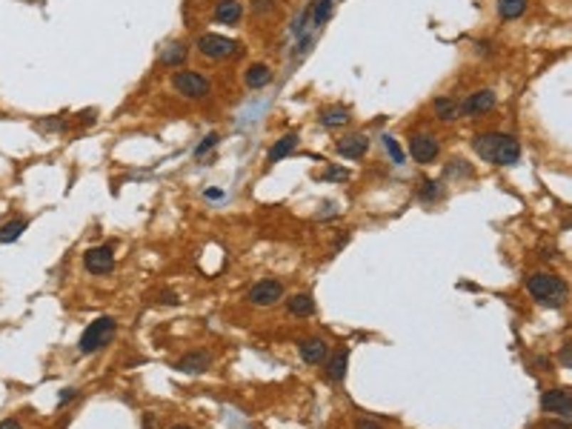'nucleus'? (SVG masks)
<instances>
[{"label": "nucleus", "instance_id": "obj_1", "mask_svg": "<svg viewBox=\"0 0 572 429\" xmlns=\"http://www.w3.org/2000/svg\"><path fill=\"white\" fill-rule=\"evenodd\" d=\"M472 152L492 166H515L521 160V143L518 138L506 132H481L472 138Z\"/></svg>", "mask_w": 572, "mask_h": 429}, {"label": "nucleus", "instance_id": "obj_2", "mask_svg": "<svg viewBox=\"0 0 572 429\" xmlns=\"http://www.w3.org/2000/svg\"><path fill=\"white\" fill-rule=\"evenodd\" d=\"M526 292L535 304L541 306H549V309H558L563 306V301L569 298V286L563 278L552 275V272H535L526 278Z\"/></svg>", "mask_w": 572, "mask_h": 429}, {"label": "nucleus", "instance_id": "obj_3", "mask_svg": "<svg viewBox=\"0 0 572 429\" xmlns=\"http://www.w3.org/2000/svg\"><path fill=\"white\" fill-rule=\"evenodd\" d=\"M115 332H118V321H115V318H109V315L95 318V321L83 329V335H80V341H78V352H80V355H92V352L103 349V346L115 338Z\"/></svg>", "mask_w": 572, "mask_h": 429}, {"label": "nucleus", "instance_id": "obj_4", "mask_svg": "<svg viewBox=\"0 0 572 429\" xmlns=\"http://www.w3.org/2000/svg\"><path fill=\"white\" fill-rule=\"evenodd\" d=\"M195 46H198V55L207 58V61H212V63H227V61H232V58L241 52V43H238V41H232V38H227V35H218V32L201 35Z\"/></svg>", "mask_w": 572, "mask_h": 429}, {"label": "nucleus", "instance_id": "obj_5", "mask_svg": "<svg viewBox=\"0 0 572 429\" xmlns=\"http://www.w3.org/2000/svg\"><path fill=\"white\" fill-rule=\"evenodd\" d=\"M172 89L177 95H183L186 100H204L212 92V83L198 69H180V72L172 75Z\"/></svg>", "mask_w": 572, "mask_h": 429}, {"label": "nucleus", "instance_id": "obj_6", "mask_svg": "<svg viewBox=\"0 0 572 429\" xmlns=\"http://www.w3.org/2000/svg\"><path fill=\"white\" fill-rule=\"evenodd\" d=\"M407 149H410V157L418 166H430V163H435L441 157V140L432 132H412L410 140H407Z\"/></svg>", "mask_w": 572, "mask_h": 429}, {"label": "nucleus", "instance_id": "obj_7", "mask_svg": "<svg viewBox=\"0 0 572 429\" xmlns=\"http://www.w3.org/2000/svg\"><path fill=\"white\" fill-rule=\"evenodd\" d=\"M541 409L549 415H558L561 420H566L572 426V392L566 389H546L541 395Z\"/></svg>", "mask_w": 572, "mask_h": 429}, {"label": "nucleus", "instance_id": "obj_8", "mask_svg": "<svg viewBox=\"0 0 572 429\" xmlns=\"http://www.w3.org/2000/svg\"><path fill=\"white\" fill-rule=\"evenodd\" d=\"M495 106H498V95L492 89H478L461 100V115L464 118H481V115L492 112Z\"/></svg>", "mask_w": 572, "mask_h": 429}, {"label": "nucleus", "instance_id": "obj_9", "mask_svg": "<svg viewBox=\"0 0 572 429\" xmlns=\"http://www.w3.org/2000/svg\"><path fill=\"white\" fill-rule=\"evenodd\" d=\"M83 267H86V272L89 275H109L112 269H115V252H112V247L106 244H100V247H92V249H86L83 252Z\"/></svg>", "mask_w": 572, "mask_h": 429}, {"label": "nucleus", "instance_id": "obj_10", "mask_svg": "<svg viewBox=\"0 0 572 429\" xmlns=\"http://www.w3.org/2000/svg\"><path fill=\"white\" fill-rule=\"evenodd\" d=\"M246 298H249L252 306H272V304H278L284 298V284L275 281V278H264V281L252 284Z\"/></svg>", "mask_w": 572, "mask_h": 429}, {"label": "nucleus", "instance_id": "obj_11", "mask_svg": "<svg viewBox=\"0 0 572 429\" xmlns=\"http://www.w3.org/2000/svg\"><path fill=\"white\" fill-rule=\"evenodd\" d=\"M209 366H212L209 349H189V352H183V358L175 361V369L183 372V375H201Z\"/></svg>", "mask_w": 572, "mask_h": 429}, {"label": "nucleus", "instance_id": "obj_12", "mask_svg": "<svg viewBox=\"0 0 572 429\" xmlns=\"http://www.w3.org/2000/svg\"><path fill=\"white\" fill-rule=\"evenodd\" d=\"M329 343L323 341V338H318V335H312V338H303L301 343H298V355H301V361L306 363V366H318V363H323L326 358H329Z\"/></svg>", "mask_w": 572, "mask_h": 429}, {"label": "nucleus", "instance_id": "obj_13", "mask_svg": "<svg viewBox=\"0 0 572 429\" xmlns=\"http://www.w3.org/2000/svg\"><path fill=\"white\" fill-rule=\"evenodd\" d=\"M335 152H338L340 157H346V160H363L366 152H369V138L352 132V135H346V138H340V140L335 143Z\"/></svg>", "mask_w": 572, "mask_h": 429}, {"label": "nucleus", "instance_id": "obj_14", "mask_svg": "<svg viewBox=\"0 0 572 429\" xmlns=\"http://www.w3.org/2000/svg\"><path fill=\"white\" fill-rule=\"evenodd\" d=\"M346 369H349V349L346 346H338V349H332L329 352V358H326V369H323V375H326V381L329 383H343V378H346Z\"/></svg>", "mask_w": 572, "mask_h": 429}, {"label": "nucleus", "instance_id": "obj_15", "mask_svg": "<svg viewBox=\"0 0 572 429\" xmlns=\"http://www.w3.org/2000/svg\"><path fill=\"white\" fill-rule=\"evenodd\" d=\"M244 12H246V6L241 4V0H218L215 12H212V21L221 24V26H235V24L244 21Z\"/></svg>", "mask_w": 572, "mask_h": 429}, {"label": "nucleus", "instance_id": "obj_16", "mask_svg": "<svg viewBox=\"0 0 572 429\" xmlns=\"http://www.w3.org/2000/svg\"><path fill=\"white\" fill-rule=\"evenodd\" d=\"M352 120V112H349V106H343V103H332V106H323L321 112H318V123L323 126V129H340V126H346Z\"/></svg>", "mask_w": 572, "mask_h": 429}, {"label": "nucleus", "instance_id": "obj_17", "mask_svg": "<svg viewBox=\"0 0 572 429\" xmlns=\"http://www.w3.org/2000/svg\"><path fill=\"white\" fill-rule=\"evenodd\" d=\"M415 197L421 206H435L447 197V186L441 180H432V177H424L418 186H415Z\"/></svg>", "mask_w": 572, "mask_h": 429}, {"label": "nucleus", "instance_id": "obj_18", "mask_svg": "<svg viewBox=\"0 0 572 429\" xmlns=\"http://www.w3.org/2000/svg\"><path fill=\"white\" fill-rule=\"evenodd\" d=\"M272 81H275V75H272V69H269L264 61H258V63L246 66V72H244V86H246V89H252V92H258V89H266Z\"/></svg>", "mask_w": 572, "mask_h": 429}, {"label": "nucleus", "instance_id": "obj_19", "mask_svg": "<svg viewBox=\"0 0 572 429\" xmlns=\"http://www.w3.org/2000/svg\"><path fill=\"white\" fill-rule=\"evenodd\" d=\"M432 112H435V118H438L441 123H455L458 118H464V115H461V100L447 98V95H441V98L432 100Z\"/></svg>", "mask_w": 572, "mask_h": 429}, {"label": "nucleus", "instance_id": "obj_20", "mask_svg": "<svg viewBox=\"0 0 572 429\" xmlns=\"http://www.w3.org/2000/svg\"><path fill=\"white\" fill-rule=\"evenodd\" d=\"M298 143H301V140H298V135H295V132H289V135H281V138H278V140L269 146V152H266V160H269V163H281L284 157H289V155L298 149Z\"/></svg>", "mask_w": 572, "mask_h": 429}, {"label": "nucleus", "instance_id": "obj_21", "mask_svg": "<svg viewBox=\"0 0 572 429\" xmlns=\"http://www.w3.org/2000/svg\"><path fill=\"white\" fill-rule=\"evenodd\" d=\"M286 312L292 318H312L318 312V306H315V298L309 292H301V295H292L286 301Z\"/></svg>", "mask_w": 572, "mask_h": 429}, {"label": "nucleus", "instance_id": "obj_22", "mask_svg": "<svg viewBox=\"0 0 572 429\" xmlns=\"http://www.w3.org/2000/svg\"><path fill=\"white\" fill-rule=\"evenodd\" d=\"M186 58H189V46H186L183 41H172V43H166V46L160 49L157 63H160V66H180Z\"/></svg>", "mask_w": 572, "mask_h": 429}, {"label": "nucleus", "instance_id": "obj_23", "mask_svg": "<svg viewBox=\"0 0 572 429\" xmlns=\"http://www.w3.org/2000/svg\"><path fill=\"white\" fill-rule=\"evenodd\" d=\"M526 9H529V0H498L495 4V12H498V18L501 21H518V18H524L526 15Z\"/></svg>", "mask_w": 572, "mask_h": 429}, {"label": "nucleus", "instance_id": "obj_24", "mask_svg": "<svg viewBox=\"0 0 572 429\" xmlns=\"http://www.w3.org/2000/svg\"><path fill=\"white\" fill-rule=\"evenodd\" d=\"M329 15H332V0H312L309 9H306V18L315 29H321L329 21Z\"/></svg>", "mask_w": 572, "mask_h": 429}, {"label": "nucleus", "instance_id": "obj_25", "mask_svg": "<svg viewBox=\"0 0 572 429\" xmlns=\"http://www.w3.org/2000/svg\"><path fill=\"white\" fill-rule=\"evenodd\" d=\"M26 227H29L26 218H15V221L4 224V227H0V244H12V241H18V238L26 232Z\"/></svg>", "mask_w": 572, "mask_h": 429}, {"label": "nucleus", "instance_id": "obj_26", "mask_svg": "<svg viewBox=\"0 0 572 429\" xmlns=\"http://www.w3.org/2000/svg\"><path fill=\"white\" fill-rule=\"evenodd\" d=\"M472 175V166L467 163V160H461V157H452L449 163H447V169H444V177L447 180H452V177H469Z\"/></svg>", "mask_w": 572, "mask_h": 429}, {"label": "nucleus", "instance_id": "obj_27", "mask_svg": "<svg viewBox=\"0 0 572 429\" xmlns=\"http://www.w3.org/2000/svg\"><path fill=\"white\" fill-rule=\"evenodd\" d=\"M380 143H384V149H387V155L392 157V163H398V166H404V160H407V155H404V149H401V143L395 140V138H390V135H384L380 138Z\"/></svg>", "mask_w": 572, "mask_h": 429}, {"label": "nucleus", "instance_id": "obj_28", "mask_svg": "<svg viewBox=\"0 0 572 429\" xmlns=\"http://www.w3.org/2000/svg\"><path fill=\"white\" fill-rule=\"evenodd\" d=\"M321 180H326V183H346L349 180V169H343V166H326V172L321 175Z\"/></svg>", "mask_w": 572, "mask_h": 429}, {"label": "nucleus", "instance_id": "obj_29", "mask_svg": "<svg viewBox=\"0 0 572 429\" xmlns=\"http://www.w3.org/2000/svg\"><path fill=\"white\" fill-rule=\"evenodd\" d=\"M38 126L46 129V132H63V129H69L72 123L66 120V115H61V118H43V120H38Z\"/></svg>", "mask_w": 572, "mask_h": 429}, {"label": "nucleus", "instance_id": "obj_30", "mask_svg": "<svg viewBox=\"0 0 572 429\" xmlns=\"http://www.w3.org/2000/svg\"><path fill=\"white\" fill-rule=\"evenodd\" d=\"M218 143H221V135H218V132H209V135H207V138H204V140L195 146V157H204V155H209V152H212Z\"/></svg>", "mask_w": 572, "mask_h": 429}, {"label": "nucleus", "instance_id": "obj_31", "mask_svg": "<svg viewBox=\"0 0 572 429\" xmlns=\"http://www.w3.org/2000/svg\"><path fill=\"white\" fill-rule=\"evenodd\" d=\"M75 398H80V389H72V386H66V389H61V395H58V409H63V406H69Z\"/></svg>", "mask_w": 572, "mask_h": 429}, {"label": "nucleus", "instance_id": "obj_32", "mask_svg": "<svg viewBox=\"0 0 572 429\" xmlns=\"http://www.w3.org/2000/svg\"><path fill=\"white\" fill-rule=\"evenodd\" d=\"M252 12L261 18V15H272L275 12V0H252Z\"/></svg>", "mask_w": 572, "mask_h": 429}, {"label": "nucleus", "instance_id": "obj_33", "mask_svg": "<svg viewBox=\"0 0 572 429\" xmlns=\"http://www.w3.org/2000/svg\"><path fill=\"white\" fill-rule=\"evenodd\" d=\"M352 429H387L384 423H380L378 418H355Z\"/></svg>", "mask_w": 572, "mask_h": 429}, {"label": "nucleus", "instance_id": "obj_34", "mask_svg": "<svg viewBox=\"0 0 572 429\" xmlns=\"http://www.w3.org/2000/svg\"><path fill=\"white\" fill-rule=\"evenodd\" d=\"M558 363H561L563 369H572V341L558 349Z\"/></svg>", "mask_w": 572, "mask_h": 429}, {"label": "nucleus", "instance_id": "obj_35", "mask_svg": "<svg viewBox=\"0 0 572 429\" xmlns=\"http://www.w3.org/2000/svg\"><path fill=\"white\" fill-rule=\"evenodd\" d=\"M204 197H207V200H212V203H215V200L221 203L227 195H224V189H218V186H209V189H204Z\"/></svg>", "mask_w": 572, "mask_h": 429}, {"label": "nucleus", "instance_id": "obj_36", "mask_svg": "<svg viewBox=\"0 0 572 429\" xmlns=\"http://www.w3.org/2000/svg\"><path fill=\"white\" fill-rule=\"evenodd\" d=\"M538 429H572V426H569L566 420H561V418H558V420H544Z\"/></svg>", "mask_w": 572, "mask_h": 429}, {"label": "nucleus", "instance_id": "obj_37", "mask_svg": "<svg viewBox=\"0 0 572 429\" xmlns=\"http://www.w3.org/2000/svg\"><path fill=\"white\" fill-rule=\"evenodd\" d=\"M0 429H24V423L18 418H6V420H0Z\"/></svg>", "mask_w": 572, "mask_h": 429}, {"label": "nucleus", "instance_id": "obj_38", "mask_svg": "<svg viewBox=\"0 0 572 429\" xmlns=\"http://www.w3.org/2000/svg\"><path fill=\"white\" fill-rule=\"evenodd\" d=\"M143 429H155V415H143Z\"/></svg>", "mask_w": 572, "mask_h": 429}, {"label": "nucleus", "instance_id": "obj_39", "mask_svg": "<svg viewBox=\"0 0 572 429\" xmlns=\"http://www.w3.org/2000/svg\"><path fill=\"white\" fill-rule=\"evenodd\" d=\"M175 301H177V298H175L172 292H163V295H160V304H175Z\"/></svg>", "mask_w": 572, "mask_h": 429}, {"label": "nucleus", "instance_id": "obj_40", "mask_svg": "<svg viewBox=\"0 0 572 429\" xmlns=\"http://www.w3.org/2000/svg\"><path fill=\"white\" fill-rule=\"evenodd\" d=\"M172 429H192V426H186V423H177V426H172Z\"/></svg>", "mask_w": 572, "mask_h": 429}]
</instances>
